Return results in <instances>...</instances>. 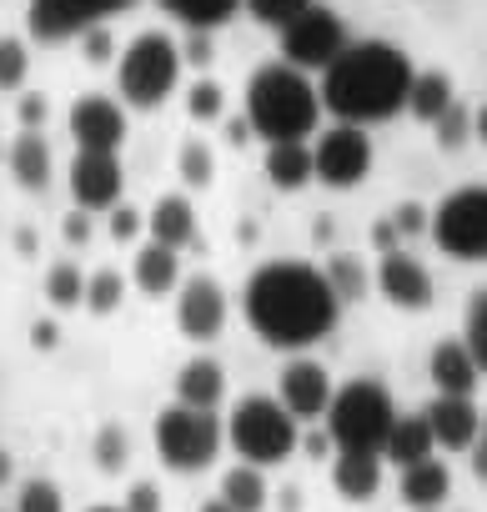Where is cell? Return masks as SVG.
<instances>
[{
  "instance_id": "obj_1",
  "label": "cell",
  "mask_w": 487,
  "mask_h": 512,
  "mask_svg": "<svg viewBox=\"0 0 487 512\" xmlns=\"http://www.w3.org/2000/svg\"><path fill=\"white\" fill-rule=\"evenodd\" d=\"M241 312H247L252 332L277 347V352H307L317 347L337 317L342 302L332 292V282L322 277V267L307 262H267L252 272L247 292H241Z\"/></svg>"
},
{
  "instance_id": "obj_2",
  "label": "cell",
  "mask_w": 487,
  "mask_h": 512,
  "mask_svg": "<svg viewBox=\"0 0 487 512\" xmlns=\"http://www.w3.org/2000/svg\"><path fill=\"white\" fill-rule=\"evenodd\" d=\"M417 81V66L392 41H347V51L322 71V106L347 126H377L392 121L407 106V91Z\"/></svg>"
},
{
  "instance_id": "obj_3",
  "label": "cell",
  "mask_w": 487,
  "mask_h": 512,
  "mask_svg": "<svg viewBox=\"0 0 487 512\" xmlns=\"http://www.w3.org/2000/svg\"><path fill=\"white\" fill-rule=\"evenodd\" d=\"M322 121V96L312 86L307 71L287 66V61H267L252 81H247V126L252 136L272 141H307Z\"/></svg>"
},
{
  "instance_id": "obj_4",
  "label": "cell",
  "mask_w": 487,
  "mask_h": 512,
  "mask_svg": "<svg viewBox=\"0 0 487 512\" xmlns=\"http://www.w3.org/2000/svg\"><path fill=\"white\" fill-rule=\"evenodd\" d=\"M226 442L236 447L241 462H252V467H277L287 462L297 447H302V427L297 417L277 402V397H241L226 417Z\"/></svg>"
},
{
  "instance_id": "obj_5",
  "label": "cell",
  "mask_w": 487,
  "mask_h": 512,
  "mask_svg": "<svg viewBox=\"0 0 487 512\" xmlns=\"http://www.w3.org/2000/svg\"><path fill=\"white\" fill-rule=\"evenodd\" d=\"M116 86L121 101L136 111H156L176 86H181V46L166 31H141L126 41L121 61H116Z\"/></svg>"
},
{
  "instance_id": "obj_6",
  "label": "cell",
  "mask_w": 487,
  "mask_h": 512,
  "mask_svg": "<svg viewBox=\"0 0 487 512\" xmlns=\"http://www.w3.org/2000/svg\"><path fill=\"white\" fill-rule=\"evenodd\" d=\"M397 422V407H392V392L372 377H357L347 387L332 392V407H327V432L337 447L347 452H377L387 447V432Z\"/></svg>"
},
{
  "instance_id": "obj_7",
  "label": "cell",
  "mask_w": 487,
  "mask_h": 512,
  "mask_svg": "<svg viewBox=\"0 0 487 512\" xmlns=\"http://www.w3.org/2000/svg\"><path fill=\"white\" fill-rule=\"evenodd\" d=\"M151 437H156V452H161V462L171 472H206L216 462L221 442H226V427L211 412H201V407L171 402V407H161Z\"/></svg>"
},
{
  "instance_id": "obj_8",
  "label": "cell",
  "mask_w": 487,
  "mask_h": 512,
  "mask_svg": "<svg viewBox=\"0 0 487 512\" xmlns=\"http://www.w3.org/2000/svg\"><path fill=\"white\" fill-rule=\"evenodd\" d=\"M427 231L452 262H487V186H462L442 196Z\"/></svg>"
},
{
  "instance_id": "obj_9",
  "label": "cell",
  "mask_w": 487,
  "mask_h": 512,
  "mask_svg": "<svg viewBox=\"0 0 487 512\" xmlns=\"http://www.w3.org/2000/svg\"><path fill=\"white\" fill-rule=\"evenodd\" d=\"M282 36V61L287 66H297V71H327L342 51H347V26H342V16L332 11V6H317V0H312V6L287 26V31H277Z\"/></svg>"
},
{
  "instance_id": "obj_10",
  "label": "cell",
  "mask_w": 487,
  "mask_h": 512,
  "mask_svg": "<svg viewBox=\"0 0 487 512\" xmlns=\"http://www.w3.org/2000/svg\"><path fill=\"white\" fill-rule=\"evenodd\" d=\"M312 171H317V181L332 186V191L362 186L367 171H372V136H367V126H347V121L327 126V131L312 141Z\"/></svg>"
},
{
  "instance_id": "obj_11",
  "label": "cell",
  "mask_w": 487,
  "mask_h": 512,
  "mask_svg": "<svg viewBox=\"0 0 487 512\" xmlns=\"http://www.w3.org/2000/svg\"><path fill=\"white\" fill-rule=\"evenodd\" d=\"M131 0H31L26 26L36 41H71L91 26H106V16L126 11Z\"/></svg>"
},
{
  "instance_id": "obj_12",
  "label": "cell",
  "mask_w": 487,
  "mask_h": 512,
  "mask_svg": "<svg viewBox=\"0 0 487 512\" xmlns=\"http://www.w3.org/2000/svg\"><path fill=\"white\" fill-rule=\"evenodd\" d=\"M71 141L76 151H106L116 156L126 146V111L111 96H76V106L66 111Z\"/></svg>"
},
{
  "instance_id": "obj_13",
  "label": "cell",
  "mask_w": 487,
  "mask_h": 512,
  "mask_svg": "<svg viewBox=\"0 0 487 512\" xmlns=\"http://www.w3.org/2000/svg\"><path fill=\"white\" fill-rule=\"evenodd\" d=\"M332 372L312 357H297L282 367V387H277V402L297 417V422H322L327 407H332Z\"/></svg>"
},
{
  "instance_id": "obj_14",
  "label": "cell",
  "mask_w": 487,
  "mask_h": 512,
  "mask_svg": "<svg viewBox=\"0 0 487 512\" xmlns=\"http://www.w3.org/2000/svg\"><path fill=\"white\" fill-rule=\"evenodd\" d=\"M377 292L397 312H427L432 307V272L417 262V256H407L402 246H392L377 262Z\"/></svg>"
},
{
  "instance_id": "obj_15",
  "label": "cell",
  "mask_w": 487,
  "mask_h": 512,
  "mask_svg": "<svg viewBox=\"0 0 487 512\" xmlns=\"http://www.w3.org/2000/svg\"><path fill=\"white\" fill-rule=\"evenodd\" d=\"M176 292H181L176 297V327H181V337H191V342L221 337V327H226V292H221V282L191 277Z\"/></svg>"
},
{
  "instance_id": "obj_16",
  "label": "cell",
  "mask_w": 487,
  "mask_h": 512,
  "mask_svg": "<svg viewBox=\"0 0 487 512\" xmlns=\"http://www.w3.org/2000/svg\"><path fill=\"white\" fill-rule=\"evenodd\" d=\"M121 161L106 151H76L71 161V196L81 211H106L121 201Z\"/></svg>"
},
{
  "instance_id": "obj_17",
  "label": "cell",
  "mask_w": 487,
  "mask_h": 512,
  "mask_svg": "<svg viewBox=\"0 0 487 512\" xmlns=\"http://www.w3.org/2000/svg\"><path fill=\"white\" fill-rule=\"evenodd\" d=\"M427 427H432V442L442 452H467L477 437H482V412L472 407V397H432L422 407Z\"/></svg>"
},
{
  "instance_id": "obj_18",
  "label": "cell",
  "mask_w": 487,
  "mask_h": 512,
  "mask_svg": "<svg viewBox=\"0 0 487 512\" xmlns=\"http://www.w3.org/2000/svg\"><path fill=\"white\" fill-rule=\"evenodd\" d=\"M427 377H432L437 397H472V392H477V382H482V372H477L472 352L462 347V337H457V342H437V347H432V357H427Z\"/></svg>"
},
{
  "instance_id": "obj_19",
  "label": "cell",
  "mask_w": 487,
  "mask_h": 512,
  "mask_svg": "<svg viewBox=\"0 0 487 512\" xmlns=\"http://www.w3.org/2000/svg\"><path fill=\"white\" fill-rule=\"evenodd\" d=\"M332 487L347 502H372L382 492V457L377 452H347V447H337L332 452Z\"/></svg>"
},
{
  "instance_id": "obj_20",
  "label": "cell",
  "mask_w": 487,
  "mask_h": 512,
  "mask_svg": "<svg viewBox=\"0 0 487 512\" xmlns=\"http://www.w3.org/2000/svg\"><path fill=\"white\" fill-rule=\"evenodd\" d=\"M447 492H452V472H447V462L422 457V462L402 467V502H407L412 512H442Z\"/></svg>"
},
{
  "instance_id": "obj_21",
  "label": "cell",
  "mask_w": 487,
  "mask_h": 512,
  "mask_svg": "<svg viewBox=\"0 0 487 512\" xmlns=\"http://www.w3.org/2000/svg\"><path fill=\"white\" fill-rule=\"evenodd\" d=\"M131 282L146 292V297H171L181 287V256L161 241H146L131 262Z\"/></svg>"
},
{
  "instance_id": "obj_22",
  "label": "cell",
  "mask_w": 487,
  "mask_h": 512,
  "mask_svg": "<svg viewBox=\"0 0 487 512\" xmlns=\"http://www.w3.org/2000/svg\"><path fill=\"white\" fill-rule=\"evenodd\" d=\"M262 171H267V181L277 191H302L307 181H317V171H312V141H272Z\"/></svg>"
},
{
  "instance_id": "obj_23",
  "label": "cell",
  "mask_w": 487,
  "mask_h": 512,
  "mask_svg": "<svg viewBox=\"0 0 487 512\" xmlns=\"http://www.w3.org/2000/svg\"><path fill=\"white\" fill-rule=\"evenodd\" d=\"M146 231H151V241H161V246L181 251V246L196 236V211H191V201H186L181 191L156 196V206L146 211Z\"/></svg>"
},
{
  "instance_id": "obj_24",
  "label": "cell",
  "mask_w": 487,
  "mask_h": 512,
  "mask_svg": "<svg viewBox=\"0 0 487 512\" xmlns=\"http://www.w3.org/2000/svg\"><path fill=\"white\" fill-rule=\"evenodd\" d=\"M221 397H226V372H221V362H211V357H191V362L176 372V402L201 407V412H216Z\"/></svg>"
},
{
  "instance_id": "obj_25",
  "label": "cell",
  "mask_w": 487,
  "mask_h": 512,
  "mask_svg": "<svg viewBox=\"0 0 487 512\" xmlns=\"http://www.w3.org/2000/svg\"><path fill=\"white\" fill-rule=\"evenodd\" d=\"M437 452V442H432V427H427V417L422 412H412V417H397L392 422V432H387V447H382V457L402 472V467H412V462H422V457H432Z\"/></svg>"
},
{
  "instance_id": "obj_26",
  "label": "cell",
  "mask_w": 487,
  "mask_h": 512,
  "mask_svg": "<svg viewBox=\"0 0 487 512\" xmlns=\"http://www.w3.org/2000/svg\"><path fill=\"white\" fill-rule=\"evenodd\" d=\"M11 176L21 191H46L51 186V146L41 131H21L11 146Z\"/></svg>"
},
{
  "instance_id": "obj_27",
  "label": "cell",
  "mask_w": 487,
  "mask_h": 512,
  "mask_svg": "<svg viewBox=\"0 0 487 512\" xmlns=\"http://www.w3.org/2000/svg\"><path fill=\"white\" fill-rule=\"evenodd\" d=\"M452 106H457L452 76H442V71H417V81H412V91H407V111H412L417 121L437 126Z\"/></svg>"
},
{
  "instance_id": "obj_28",
  "label": "cell",
  "mask_w": 487,
  "mask_h": 512,
  "mask_svg": "<svg viewBox=\"0 0 487 512\" xmlns=\"http://www.w3.org/2000/svg\"><path fill=\"white\" fill-rule=\"evenodd\" d=\"M267 467H252V462H236L226 477H221V502L236 507V512H262L267 507Z\"/></svg>"
},
{
  "instance_id": "obj_29",
  "label": "cell",
  "mask_w": 487,
  "mask_h": 512,
  "mask_svg": "<svg viewBox=\"0 0 487 512\" xmlns=\"http://www.w3.org/2000/svg\"><path fill=\"white\" fill-rule=\"evenodd\" d=\"M156 6L166 16H176L186 31H216L241 11V0H156Z\"/></svg>"
},
{
  "instance_id": "obj_30",
  "label": "cell",
  "mask_w": 487,
  "mask_h": 512,
  "mask_svg": "<svg viewBox=\"0 0 487 512\" xmlns=\"http://www.w3.org/2000/svg\"><path fill=\"white\" fill-rule=\"evenodd\" d=\"M322 277L332 282L337 302H362V297H367V267L357 262V256H347V251L327 256V267H322Z\"/></svg>"
},
{
  "instance_id": "obj_31",
  "label": "cell",
  "mask_w": 487,
  "mask_h": 512,
  "mask_svg": "<svg viewBox=\"0 0 487 512\" xmlns=\"http://www.w3.org/2000/svg\"><path fill=\"white\" fill-rule=\"evenodd\" d=\"M46 297H51L56 312L86 307V277H81V267H76V262H56V267L46 272Z\"/></svg>"
},
{
  "instance_id": "obj_32",
  "label": "cell",
  "mask_w": 487,
  "mask_h": 512,
  "mask_svg": "<svg viewBox=\"0 0 487 512\" xmlns=\"http://www.w3.org/2000/svg\"><path fill=\"white\" fill-rule=\"evenodd\" d=\"M462 347L472 352L477 372L487 377V287L467 297V317H462Z\"/></svg>"
},
{
  "instance_id": "obj_33",
  "label": "cell",
  "mask_w": 487,
  "mask_h": 512,
  "mask_svg": "<svg viewBox=\"0 0 487 512\" xmlns=\"http://www.w3.org/2000/svg\"><path fill=\"white\" fill-rule=\"evenodd\" d=\"M176 171H181V181H186L191 191H206V186L216 181V156H211V146L186 141L181 156H176Z\"/></svg>"
},
{
  "instance_id": "obj_34",
  "label": "cell",
  "mask_w": 487,
  "mask_h": 512,
  "mask_svg": "<svg viewBox=\"0 0 487 512\" xmlns=\"http://www.w3.org/2000/svg\"><path fill=\"white\" fill-rule=\"evenodd\" d=\"M31 76V51L21 36H0V91H21Z\"/></svg>"
},
{
  "instance_id": "obj_35",
  "label": "cell",
  "mask_w": 487,
  "mask_h": 512,
  "mask_svg": "<svg viewBox=\"0 0 487 512\" xmlns=\"http://www.w3.org/2000/svg\"><path fill=\"white\" fill-rule=\"evenodd\" d=\"M121 297H126V282H121V272H96V277H86V312H96V317H111L116 307H121Z\"/></svg>"
},
{
  "instance_id": "obj_36",
  "label": "cell",
  "mask_w": 487,
  "mask_h": 512,
  "mask_svg": "<svg viewBox=\"0 0 487 512\" xmlns=\"http://www.w3.org/2000/svg\"><path fill=\"white\" fill-rule=\"evenodd\" d=\"M307 6H312V0H247L252 21H257V26H267V31H287Z\"/></svg>"
},
{
  "instance_id": "obj_37",
  "label": "cell",
  "mask_w": 487,
  "mask_h": 512,
  "mask_svg": "<svg viewBox=\"0 0 487 512\" xmlns=\"http://www.w3.org/2000/svg\"><path fill=\"white\" fill-rule=\"evenodd\" d=\"M221 111H226V91L216 81H196L186 91V116L191 121H221Z\"/></svg>"
},
{
  "instance_id": "obj_38",
  "label": "cell",
  "mask_w": 487,
  "mask_h": 512,
  "mask_svg": "<svg viewBox=\"0 0 487 512\" xmlns=\"http://www.w3.org/2000/svg\"><path fill=\"white\" fill-rule=\"evenodd\" d=\"M16 512H66V497H61L56 482L31 477V482H21V502H16Z\"/></svg>"
},
{
  "instance_id": "obj_39",
  "label": "cell",
  "mask_w": 487,
  "mask_h": 512,
  "mask_svg": "<svg viewBox=\"0 0 487 512\" xmlns=\"http://www.w3.org/2000/svg\"><path fill=\"white\" fill-rule=\"evenodd\" d=\"M126 452H131L126 432L121 427H101V437H96V467L101 472H121L126 467Z\"/></svg>"
},
{
  "instance_id": "obj_40",
  "label": "cell",
  "mask_w": 487,
  "mask_h": 512,
  "mask_svg": "<svg viewBox=\"0 0 487 512\" xmlns=\"http://www.w3.org/2000/svg\"><path fill=\"white\" fill-rule=\"evenodd\" d=\"M467 131H472V116L462 111V106H452L442 121H437V146H447V151H457L462 141H467Z\"/></svg>"
},
{
  "instance_id": "obj_41",
  "label": "cell",
  "mask_w": 487,
  "mask_h": 512,
  "mask_svg": "<svg viewBox=\"0 0 487 512\" xmlns=\"http://www.w3.org/2000/svg\"><path fill=\"white\" fill-rule=\"evenodd\" d=\"M427 221H432V211H427V206H417V201H402V206L392 211V221H387V226H392L397 236H417V231H427Z\"/></svg>"
},
{
  "instance_id": "obj_42",
  "label": "cell",
  "mask_w": 487,
  "mask_h": 512,
  "mask_svg": "<svg viewBox=\"0 0 487 512\" xmlns=\"http://www.w3.org/2000/svg\"><path fill=\"white\" fill-rule=\"evenodd\" d=\"M141 231H146V216H141L136 206H126V201L111 206V236H116V241H136Z\"/></svg>"
},
{
  "instance_id": "obj_43",
  "label": "cell",
  "mask_w": 487,
  "mask_h": 512,
  "mask_svg": "<svg viewBox=\"0 0 487 512\" xmlns=\"http://www.w3.org/2000/svg\"><path fill=\"white\" fill-rule=\"evenodd\" d=\"M81 46H86V61H91V66H106V61H111V51H116V41H111V31H106V26L81 31Z\"/></svg>"
},
{
  "instance_id": "obj_44",
  "label": "cell",
  "mask_w": 487,
  "mask_h": 512,
  "mask_svg": "<svg viewBox=\"0 0 487 512\" xmlns=\"http://www.w3.org/2000/svg\"><path fill=\"white\" fill-rule=\"evenodd\" d=\"M186 61H191V66H206V61H211V31H191V36H186L181 66H186Z\"/></svg>"
},
{
  "instance_id": "obj_45",
  "label": "cell",
  "mask_w": 487,
  "mask_h": 512,
  "mask_svg": "<svg viewBox=\"0 0 487 512\" xmlns=\"http://www.w3.org/2000/svg\"><path fill=\"white\" fill-rule=\"evenodd\" d=\"M126 512H161V492L151 482H136L131 497H126Z\"/></svg>"
},
{
  "instance_id": "obj_46",
  "label": "cell",
  "mask_w": 487,
  "mask_h": 512,
  "mask_svg": "<svg viewBox=\"0 0 487 512\" xmlns=\"http://www.w3.org/2000/svg\"><path fill=\"white\" fill-rule=\"evenodd\" d=\"M46 96H21V131H36V126H46Z\"/></svg>"
},
{
  "instance_id": "obj_47",
  "label": "cell",
  "mask_w": 487,
  "mask_h": 512,
  "mask_svg": "<svg viewBox=\"0 0 487 512\" xmlns=\"http://www.w3.org/2000/svg\"><path fill=\"white\" fill-rule=\"evenodd\" d=\"M61 236H66L71 246H86V241H91V221H86V216L76 211V216H66V226H61Z\"/></svg>"
},
{
  "instance_id": "obj_48",
  "label": "cell",
  "mask_w": 487,
  "mask_h": 512,
  "mask_svg": "<svg viewBox=\"0 0 487 512\" xmlns=\"http://www.w3.org/2000/svg\"><path fill=\"white\" fill-rule=\"evenodd\" d=\"M302 447H307V452H312L317 462L337 452V442H332V432H307V437H302Z\"/></svg>"
},
{
  "instance_id": "obj_49",
  "label": "cell",
  "mask_w": 487,
  "mask_h": 512,
  "mask_svg": "<svg viewBox=\"0 0 487 512\" xmlns=\"http://www.w3.org/2000/svg\"><path fill=\"white\" fill-rule=\"evenodd\" d=\"M467 467H472L477 482H487V442H472V447H467Z\"/></svg>"
},
{
  "instance_id": "obj_50",
  "label": "cell",
  "mask_w": 487,
  "mask_h": 512,
  "mask_svg": "<svg viewBox=\"0 0 487 512\" xmlns=\"http://www.w3.org/2000/svg\"><path fill=\"white\" fill-rule=\"evenodd\" d=\"M56 337H61V332H56V322H36V327H31V342H36L41 352H51V347H56Z\"/></svg>"
},
{
  "instance_id": "obj_51",
  "label": "cell",
  "mask_w": 487,
  "mask_h": 512,
  "mask_svg": "<svg viewBox=\"0 0 487 512\" xmlns=\"http://www.w3.org/2000/svg\"><path fill=\"white\" fill-rule=\"evenodd\" d=\"M226 141H231V146H247V141H252V126H247V121H226Z\"/></svg>"
},
{
  "instance_id": "obj_52",
  "label": "cell",
  "mask_w": 487,
  "mask_h": 512,
  "mask_svg": "<svg viewBox=\"0 0 487 512\" xmlns=\"http://www.w3.org/2000/svg\"><path fill=\"white\" fill-rule=\"evenodd\" d=\"M472 136L487 146V106H477V111H472Z\"/></svg>"
},
{
  "instance_id": "obj_53",
  "label": "cell",
  "mask_w": 487,
  "mask_h": 512,
  "mask_svg": "<svg viewBox=\"0 0 487 512\" xmlns=\"http://www.w3.org/2000/svg\"><path fill=\"white\" fill-rule=\"evenodd\" d=\"M11 477H16V462H11V452H6V447H0V487H6Z\"/></svg>"
},
{
  "instance_id": "obj_54",
  "label": "cell",
  "mask_w": 487,
  "mask_h": 512,
  "mask_svg": "<svg viewBox=\"0 0 487 512\" xmlns=\"http://www.w3.org/2000/svg\"><path fill=\"white\" fill-rule=\"evenodd\" d=\"M196 512H236V507H226V502H221V497H211V502H201V507H196Z\"/></svg>"
},
{
  "instance_id": "obj_55",
  "label": "cell",
  "mask_w": 487,
  "mask_h": 512,
  "mask_svg": "<svg viewBox=\"0 0 487 512\" xmlns=\"http://www.w3.org/2000/svg\"><path fill=\"white\" fill-rule=\"evenodd\" d=\"M482 442H487V407H482Z\"/></svg>"
},
{
  "instance_id": "obj_56",
  "label": "cell",
  "mask_w": 487,
  "mask_h": 512,
  "mask_svg": "<svg viewBox=\"0 0 487 512\" xmlns=\"http://www.w3.org/2000/svg\"><path fill=\"white\" fill-rule=\"evenodd\" d=\"M96 512H126V507H96Z\"/></svg>"
}]
</instances>
